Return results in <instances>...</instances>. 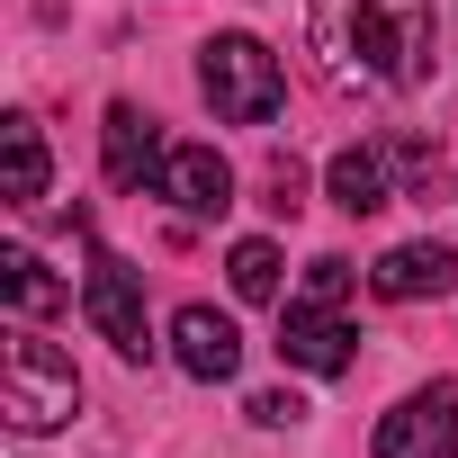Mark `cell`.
Segmentation results:
<instances>
[{
    "mask_svg": "<svg viewBox=\"0 0 458 458\" xmlns=\"http://www.w3.org/2000/svg\"><path fill=\"white\" fill-rule=\"evenodd\" d=\"M315 55L342 90H413L431 81V0H306Z\"/></svg>",
    "mask_w": 458,
    "mask_h": 458,
    "instance_id": "6da1fadb",
    "label": "cell"
},
{
    "mask_svg": "<svg viewBox=\"0 0 458 458\" xmlns=\"http://www.w3.org/2000/svg\"><path fill=\"white\" fill-rule=\"evenodd\" d=\"M198 90H207L216 117H234V126H270L279 99H288L279 55H270L261 37H207V55H198Z\"/></svg>",
    "mask_w": 458,
    "mask_h": 458,
    "instance_id": "7a4b0ae2",
    "label": "cell"
},
{
    "mask_svg": "<svg viewBox=\"0 0 458 458\" xmlns=\"http://www.w3.org/2000/svg\"><path fill=\"white\" fill-rule=\"evenodd\" d=\"M72 404H81L72 360L46 333H10V360H0V413H10L19 431H55V422H72Z\"/></svg>",
    "mask_w": 458,
    "mask_h": 458,
    "instance_id": "3957f363",
    "label": "cell"
},
{
    "mask_svg": "<svg viewBox=\"0 0 458 458\" xmlns=\"http://www.w3.org/2000/svg\"><path fill=\"white\" fill-rule=\"evenodd\" d=\"M449 449H458V386L449 377L422 386V395H404L377 422V440H369V458H449Z\"/></svg>",
    "mask_w": 458,
    "mask_h": 458,
    "instance_id": "277c9868",
    "label": "cell"
},
{
    "mask_svg": "<svg viewBox=\"0 0 458 458\" xmlns=\"http://www.w3.org/2000/svg\"><path fill=\"white\" fill-rule=\"evenodd\" d=\"M81 315L99 324V342H117L126 360H144L153 351V333H144V279L117 261V252H99L90 261V279H81Z\"/></svg>",
    "mask_w": 458,
    "mask_h": 458,
    "instance_id": "5b68a950",
    "label": "cell"
},
{
    "mask_svg": "<svg viewBox=\"0 0 458 458\" xmlns=\"http://www.w3.org/2000/svg\"><path fill=\"white\" fill-rule=\"evenodd\" d=\"M162 198H171L180 216H225V207H234V162H225L216 144H171Z\"/></svg>",
    "mask_w": 458,
    "mask_h": 458,
    "instance_id": "8992f818",
    "label": "cell"
},
{
    "mask_svg": "<svg viewBox=\"0 0 458 458\" xmlns=\"http://www.w3.org/2000/svg\"><path fill=\"white\" fill-rule=\"evenodd\" d=\"M279 351H288V369H306V377H342V369H351V324H342L333 306H297V297H288Z\"/></svg>",
    "mask_w": 458,
    "mask_h": 458,
    "instance_id": "52a82bcc",
    "label": "cell"
},
{
    "mask_svg": "<svg viewBox=\"0 0 458 458\" xmlns=\"http://www.w3.org/2000/svg\"><path fill=\"white\" fill-rule=\"evenodd\" d=\"M171 351H180V369L207 377V386L243 369V333H234V315H216V306H180V315H171Z\"/></svg>",
    "mask_w": 458,
    "mask_h": 458,
    "instance_id": "ba28073f",
    "label": "cell"
},
{
    "mask_svg": "<svg viewBox=\"0 0 458 458\" xmlns=\"http://www.w3.org/2000/svg\"><path fill=\"white\" fill-rule=\"evenodd\" d=\"M99 153H108V180H117V189H144V180L162 189V162H171V144H162V135H153V117H135L126 99L108 108V126H99Z\"/></svg>",
    "mask_w": 458,
    "mask_h": 458,
    "instance_id": "9c48e42d",
    "label": "cell"
},
{
    "mask_svg": "<svg viewBox=\"0 0 458 458\" xmlns=\"http://www.w3.org/2000/svg\"><path fill=\"white\" fill-rule=\"evenodd\" d=\"M449 279H458L449 243H395V252L369 270V288H377L386 306H422V297H449Z\"/></svg>",
    "mask_w": 458,
    "mask_h": 458,
    "instance_id": "30bf717a",
    "label": "cell"
},
{
    "mask_svg": "<svg viewBox=\"0 0 458 458\" xmlns=\"http://www.w3.org/2000/svg\"><path fill=\"white\" fill-rule=\"evenodd\" d=\"M324 189H333V207H342V216H377V207L395 198V189H386V153H377V144H351V153H333Z\"/></svg>",
    "mask_w": 458,
    "mask_h": 458,
    "instance_id": "8fae6325",
    "label": "cell"
},
{
    "mask_svg": "<svg viewBox=\"0 0 458 458\" xmlns=\"http://www.w3.org/2000/svg\"><path fill=\"white\" fill-rule=\"evenodd\" d=\"M0 153H10V198L37 207L46 198V135H37V117H0Z\"/></svg>",
    "mask_w": 458,
    "mask_h": 458,
    "instance_id": "7c38bea8",
    "label": "cell"
},
{
    "mask_svg": "<svg viewBox=\"0 0 458 458\" xmlns=\"http://www.w3.org/2000/svg\"><path fill=\"white\" fill-rule=\"evenodd\" d=\"M0 288H10L19 315H55V306H72V288H64L37 252H0Z\"/></svg>",
    "mask_w": 458,
    "mask_h": 458,
    "instance_id": "4fadbf2b",
    "label": "cell"
},
{
    "mask_svg": "<svg viewBox=\"0 0 458 458\" xmlns=\"http://www.w3.org/2000/svg\"><path fill=\"white\" fill-rule=\"evenodd\" d=\"M225 270H234V297H252V306L279 297V252H270V243H234V261H225Z\"/></svg>",
    "mask_w": 458,
    "mask_h": 458,
    "instance_id": "5bb4252c",
    "label": "cell"
},
{
    "mask_svg": "<svg viewBox=\"0 0 458 458\" xmlns=\"http://www.w3.org/2000/svg\"><path fill=\"white\" fill-rule=\"evenodd\" d=\"M342 297H351V261H315L297 288V306H333V315H342Z\"/></svg>",
    "mask_w": 458,
    "mask_h": 458,
    "instance_id": "9a60e30c",
    "label": "cell"
},
{
    "mask_svg": "<svg viewBox=\"0 0 458 458\" xmlns=\"http://www.w3.org/2000/svg\"><path fill=\"white\" fill-rule=\"evenodd\" d=\"M297 413H306L297 395H252V422H270V431H279V422H297Z\"/></svg>",
    "mask_w": 458,
    "mask_h": 458,
    "instance_id": "2e32d148",
    "label": "cell"
}]
</instances>
